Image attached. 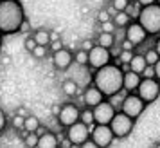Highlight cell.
I'll return each mask as SVG.
<instances>
[{
	"label": "cell",
	"mask_w": 160,
	"mask_h": 148,
	"mask_svg": "<svg viewBox=\"0 0 160 148\" xmlns=\"http://www.w3.org/2000/svg\"><path fill=\"white\" fill-rule=\"evenodd\" d=\"M122 80H124V69L117 61H110L108 65L94 71L92 82L104 92L106 98H112L113 94L122 90Z\"/></svg>",
	"instance_id": "1"
},
{
	"label": "cell",
	"mask_w": 160,
	"mask_h": 148,
	"mask_svg": "<svg viewBox=\"0 0 160 148\" xmlns=\"http://www.w3.org/2000/svg\"><path fill=\"white\" fill-rule=\"evenodd\" d=\"M25 20L23 6L20 0H2L0 2V33L4 36L20 33Z\"/></svg>",
	"instance_id": "2"
},
{
	"label": "cell",
	"mask_w": 160,
	"mask_h": 148,
	"mask_svg": "<svg viewBox=\"0 0 160 148\" xmlns=\"http://www.w3.org/2000/svg\"><path fill=\"white\" fill-rule=\"evenodd\" d=\"M138 22L144 25V29L149 33V36L160 34V2L144 6L138 16Z\"/></svg>",
	"instance_id": "3"
},
{
	"label": "cell",
	"mask_w": 160,
	"mask_h": 148,
	"mask_svg": "<svg viewBox=\"0 0 160 148\" xmlns=\"http://www.w3.org/2000/svg\"><path fill=\"white\" fill-rule=\"evenodd\" d=\"M135 121H137V119H133L131 116L124 114L122 110H117V114L113 116V119L110 121V126H112V130H113L115 139H126V137L133 132Z\"/></svg>",
	"instance_id": "4"
},
{
	"label": "cell",
	"mask_w": 160,
	"mask_h": 148,
	"mask_svg": "<svg viewBox=\"0 0 160 148\" xmlns=\"http://www.w3.org/2000/svg\"><path fill=\"white\" fill-rule=\"evenodd\" d=\"M146 107H148V103H146L144 99L138 96L137 92H126L119 110H122L124 114L131 116L133 119H138L142 114H144Z\"/></svg>",
	"instance_id": "5"
},
{
	"label": "cell",
	"mask_w": 160,
	"mask_h": 148,
	"mask_svg": "<svg viewBox=\"0 0 160 148\" xmlns=\"http://www.w3.org/2000/svg\"><path fill=\"white\" fill-rule=\"evenodd\" d=\"M110 61H113V54L108 47L95 44L90 51H88V69L90 71H97L101 67L108 65Z\"/></svg>",
	"instance_id": "6"
},
{
	"label": "cell",
	"mask_w": 160,
	"mask_h": 148,
	"mask_svg": "<svg viewBox=\"0 0 160 148\" xmlns=\"http://www.w3.org/2000/svg\"><path fill=\"white\" fill-rule=\"evenodd\" d=\"M90 137L94 141L97 148H106L112 146L113 141H115V135H113V130L110 125H99L95 123L94 126H90Z\"/></svg>",
	"instance_id": "7"
},
{
	"label": "cell",
	"mask_w": 160,
	"mask_h": 148,
	"mask_svg": "<svg viewBox=\"0 0 160 148\" xmlns=\"http://www.w3.org/2000/svg\"><path fill=\"white\" fill-rule=\"evenodd\" d=\"M137 94L146 103H155L160 96V82L157 78H142V82L138 85L137 89Z\"/></svg>",
	"instance_id": "8"
},
{
	"label": "cell",
	"mask_w": 160,
	"mask_h": 148,
	"mask_svg": "<svg viewBox=\"0 0 160 148\" xmlns=\"http://www.w3.org/2000/svg\"><path fill=\"white\" fill-rule=\"evenodd\" d=\"M79 116H81V108L76 103L68 101V103H63L59 107V114L56 116V119H58L59 126L65 130L70 125H74L76 121H79Z\"/></svg>",
	"instance_id": "9"
},
{
	"label": "cell",
	"mask_w": 160,
	"mask_h": 148,
	"mask_svg": "<svg viewBox=\"0 0 160 148\" xmlns=\"http://www.w3.org/2000/svg\"><path fill=\"white\" fill-rule=\"evenodd\" d=\"M67 137L72 141L74 146H83V143L87 139H90V126L83 121H76L74 125H70L68 128H65Z\"/></svg>",
	"instance_id": "10"
},
{
	"label": "cell",
	"mask_w": 160,
	"mask_h": 148,
	"mask_svg": "<svg viewBox=\"0 0 160 148\" xmlns=\"http://www.w3.org/2000/svg\"><path fill=\"white\" fill-rule=\"evenodd\" d=\"M115 114H117V107L112 103L110 98L102 99L99 105L94 107V118H95V123H99V125H110V121L113 119Z\"/></svg>",
	"instance_id": "11"
},
{
	"label": "cell",
	"mask_w": 160,
	"mask_h": 148,
	"mask_svg": "<svg viewBox=\"0 0 160 148\" xmlns=\"http://www.w3.org/2000/svg\"><path fill=\"white\" fill-rule=\"evenodd\" d=\"M124 38H128L130 42L135 44V47H138V45H142L149 38V33L144 29V25L138 20H131L128 24V27H124Z\"/></svg>",
	"instance_id": "12"
},
{
	"label": "cell",
	"mask_w": 160,
	"mask_h": 148,
	"mask_svg": "<svg viewBox=\"0 0 160 148\" xmlns=\"http://www.w3.org/2000/svg\"><path fill=\"white\" fill-rule=\"evenodd\" d=\"M74 63V52L67 47H61L59 51H54L52 52V65L56 71H68L70 65Z\"/></svg>",
	"instance_id": "13"
},
{
	"label": "cell",
	"mask_w": 160,
	"mask_h": 148,
	"mask_svg": "<svg viewBox=\"0 0 160 148\" xmlns=\"http://www.w3.org/2000/svg\"><path fill=\"white\" fill-rule=\"evenodd\" d=\"M81 98H83V105H85V107H92V108H94L95 105L101 103L102 99H106L104 92H102L94 82L90 83L88 87H85V90L81 92Z\"/></svg>",
	"instance_id": "14"
},
{
	"label": "cell",
	"mask_w": 160,
	"mask_h": 148,
	"mask_svg": "<svg viewBox=\"0 0 160 148\" xmlns=\"http://www.w3.org/2000/svg\"><path fill=\"white\" fill-rule=\"evenodd\" d=\"M142 82V76L131 69L124 71V80H122V90L124 92H137L138 85Z\"/></svg>",
	"instance_id": "15"
},
{
	"label": "cell",
	"mask_w": 160,
	"mask_h": 148,
	"mask_svg": "<svg viewBox=\"0 0 160 148\" xmlns=\"http://www.w3.org/2000/svg\"><path fill=\"white\" fill-rule=\"evenodd\" d=\"M36 148H59L58 134L51 132V130H45V132L38 137Z\"/></svg>",
	"instance_id": "16"
},
{
	"label": "cell",
	"mask_w": 160,
	"mask_h": 148,
	"mask_svg": "<svg viewBox=\"0 0 160 148\" xmlns=\"http://www.w3.org/2000/svg\"><path fill=\"white\" fill-rule=\"evenodd\" d=\"M146 65H148L146 56L140 54V52H135L133 58H131V61L128 63V69H131V71H135V72H138V74H142V71L146 69Z\"/></svg>",
	"instance_id": "17"
},
{
	"label": "cell",
	"mask_w": 160,
	"mask_h": 148,
	"mask_svg": "<svg viewBox=\"0 0 160 148\" xmlns=\"http://www.w3.org/2000/svg\"><path fill=\"white\" fill-rule=\"evenodd\" d=\"M95 44L112 49V47L115 45V33H104V31H99V34H97V38H95Z\"/></svg>",
	"instance_id": "18"
},
{
	"label": "cell",
	"mask_w": 160,
	"mask_h": 148,
	"mask_svg": "<svg viewBox=\"0 0 160 148\" xmlns=\"http://www.w3.org/2000/svg\"><path fill=\"white\" fill-rule=\"evenodd\" d=\"M61 90H63V94L68 98H76L79 94V85L74 82V80H65V82L61 83Z\"/></svg>",
	"instance_id": "19"
},
{
	"label": "cell",
	"mask_w": 160,
	"mask_h": 148,
	"mask_svg": "<svg viewBox=\"0 0 160 148\" xmlns=\"http://www.w3.org/2000/svg\"><path fill=\"white\" fill-rule=\"evenodd\" d=\"M112 20L115 22L117 29H124V27H128V24L131 22V16L126 13V11H115V15L112 16Z\"/></svg>",
	"instance_id": "20"
},
{
	"label": "cell",
	"mask_w": 160,
	"mask_h": 148,
	"mask_svg": "<svg viewBox=\"0 0 160 148\" xmlns=\"http://www.w3.org/2000/svg\"><path fill=\"white\" fill-rule=\"evenodd\" d=\"M31 34L34 36V40H36L38 45H47V47H49V44H51V31L36 29V31H32Z\"/></svg>",
	"instance_id": "21"
},
{
	"label": "cell",
	"mask_w": 160,
	"mask_h": 148,
	"mask_svg": "<svg viewBox=\"0 0 160 148\" xmlns=\"http://www.w3.org/2000/svg\"><path fill=\"white\" fill-rule=\"evenodd\" d=\"M133 54H135V51L121 49V52L117 54V63H121V65H122V69L126 71V69H128V63H130V61H131V58H133Z\"/></svg>",
	"instance_id": "22"
},
{
	"label": "cell",
	"mask_w": 160,
	"mask_h": 148,
	"mask_svg": "<svg viewBox=\"0 0 160 148\" xmlns=\"http://www.w3.org/2000/svg\"><path fill=\"white\" fill-rule=\"evenodd\" d=\"M79 121L87 123L88 126H94L95 125V118H94V108L92 107H85L81 108V116H79Z\"/></svg>",
	"instance_id": "23"
},
{
	"label": "cell",
	"mask_w": 160,
	"mask_h": 148,
	"mask_svg": "<svg viewBox=\"0 0 160 148\" xmlns=\"http://www.w3.org/2000/svg\"><path fill=\"white\" fill-rule=\"evenodd\" d=\"M128 15L131 16V20H138V16H140V11H142V6L138 4L137 0H130V4H128V8L124 9Z\"/></svg>",
	"instance_id": "24"
},
{
	"label": "cell",
	"mask_w": 160,
	"mask_h": 148,
	"mask_svg": "<svg viewBox=\"0 0 160 148\" xmlns=\"http://www.w3.org/2000/svg\"><path fill=\"white\" fill-rule=\"evenodd\" d=\"M23 128L27 132H36L40 128V119L36 116H25V123H23Z\"/></svg>",
	"instance_id": "25"
},
{
	"label": "cell",
	"mask_w": 160,
	"mask_h": 148,
	"mask_svg": "<svg viewBox=\"0 0 160 148\" xmlns=\"http://www.w3.org/2000/svg\"><path fill=\"white\" fill-rule=\"evenodd\" d=\"M23 123H25V116H23V114H18V112H16L15 116L9 119V125H11V128H15V130H18V132L23 128Z\"/></svg>",
	"instance_id": "26"
},
{
	"label": "cell",
	"mask_w": 160,
	"mask_h": 148,
	"mask_svg": "<svg viewBox=\"0 0 160 148\" xmlns=\"http://www.w3.org/2000/svg\"><path fill=\"white\" fill-rule=\"evenodd\" d=\"M74 63L83 65V67H88V51L79 49L78 52H74Z\"/></svg>",
	"instance_id": "27"
},
{
	"label": "cell",
	"mask_w": 160,
	"mask_h": 148,
	"mask_svg": "<svg viewBox=\"0 0 160 148\" xmlns=\"http://www.w3.org/2000/svg\"><path fill=\"white\" fill-rule=\"evenodd\" d=\"M144 56H146V61H148L149 65H155V63H157V61L160 60V54H158V51H157L155 47L148 49V51L144 52Z\"/></svg>",
	"instance_id": "28"
},
{
	"label": "cell",
	"mask_w": 160,
	"mask_h": 148,
	"mask_svg": "<svg viewBox=\"0 0 160 148\" xmlns=\"http://www.w3.org/2000/svg\"><path fill=\"white\" fill-rule=\"evenodd\" d=\"M47 49H49L47 45H38V44H36V47L31 51V54H32V56H34L36 60H43L45 56L49 54V51H47Z\"/></svg>",
	"instance_id": "29"
},
{
	"label": "cell",
	"mask_w": 160,
	"mask_h": 148,
	"mask_svg": "<svg viewBox=\"0 0 160 148\" xmlns=\"http://www.w3.org/2000/svg\"><path fill=\"white\" fill-rule=\"evenodd\" d=\"M38 137H40L38 132H29L25 137H23V145H25L27 148H34L36 146V143H38Z\"/></svg>",
	"instance_id": "30"
},
{
	"label": "cell",
	"mask_w": 160,
	"mask_h": 148,
	"mask_svg": "<svg viewBox=\"0 0 160 148\" xmlns=\"http://www.w3.org/2000/svg\"><path fill=\"white\" fill-rule=\"evenodd\" d=\"M99 31H104V33H115L117 25L113 20H106V22H99Z\"/></svg>",
	"instance_id": "31"
},
{
	"label": "cell",
	"mask_w": 160,
	"mask_h": 148,
	"mask_svg": "<svg viewBox=\"0 0 160 148\" xmlns=\"http://www.w3.org/2000/svg\"><path fill=\"white\" fill-rule=\"evenodd\" d=\"M128 4H130V0H110V6L115 11H124L128 8Z\"/></svg>",
	"instance_id": "32"
},
{
	"label": "cell",
	"mask_w": 160,
	"mask_h": 148,
	"mask_svg": "<svg viewBox=\"0 0 160 148\" xmlns=\"http://www.w3.org/2000/svg\"><path fill=\"white\" fill-rule=\"evenodd\" d=\"M8 126H9V118L6 116L4 108H0V134L4 132V130H6Z\"/></svg>",
	"instance_id": "33"
},
{
	"label": "cell",
	"mask_w": 160,
	"mask_h": 148,
	"mask_svg": "<svg viewBox=\"0 0 160 148\" xmlns=\"http://www.w3.org/2000/svg\"><path fill=\"white\" fill-rule=\"evenodd\" d=\"M23 45H25V51L31 52L34 47H36V40H34V36H32V34H29V36L23 40Z\"/></svg>",
	"instance_id": "34"
},
{
	"label": "cell",
	"mask_w": 160,
	"mask_h": 148,
	"mask_svg": "<svg viewBox=\"0 0 160 148\" xmlns=\"http://www.w3.org/2000/svg\"><path fill=\"white\" fill-rule=\"evenodd\" d=\"M97 20H99V22H106V20H112V13H110L106 8L101 9V11L97 13Z\"/></svg>",
	"instance_id": "35"
},
{
	"label": "cell",
	"mask_w": 160,
	"mask_h": 148,
	"mask_svg": "<svg viewBox=\"0 0 160 148\" xmlns=\"http://www.w3.org/2000/svg\"><path fill=\"white\" fill-rule=\"evenodd\" d=\"M140 76H142V78H157V76H155V65H149V63H148Z\"/></svg>",
	"instance_id": "36"
},
{
	"label": "cell",
	"mask_w": 160,
	"mask_h": 148,
	"mask_svg": "<svg viewBox=\"0 0 160 148\" xmlns=\"http://www.w3.org/2000/svg\"><path fill=\"white\" fill-rule=\"evenodd\" d=\"M61 47H63V42H61V38H59V40H52L51 44H49V52L59 51Z\"/></svg>",
	"instance_id": "37"
},
{
	"label": "cell",
	"mask_w": 160,
	"mask_h": 148,
	"mask_svg": "<svg viewBox=\"0 0 160 148\" xmlns=\"http://www.w3.org/2000/svg\"><path fill=\"white\" fill-rule=\"evenodd\" d=\"M94 45H95V40H92V38H85V40L81 42V49H85V51H90Z\"/></svg>",
	"instance_id": "38"
},
{
	"label": "cell",
	"mask_w": 160,
	"mask_h": 148,
	"mask_svg": "<svg viewBox=\"0 0 160 148\" xmlns=\"http://www.w3.org/2000/svg\"><path fill=\"white\" fill-rule=\"evenodd\" d=\"M29 29H31V25H29V22H27V18L23 20V24H22V29H20V33H29Z\"/></svg>",
	"instance_id": "39"
},
{
	"label": "cell",
	"mask_w": 160,
	"mask_h": 148,
	"mask_svg": "<svg viewBox=\"0 0 160 148\" xmlns=\"http://www.w3.org/2000/svg\"><path fill=\"white\" fill-rule=\"evenodd\" d=\"M155 76H157V80L160 82V60L155 63Z\"/></svg>",
	"instance_id": "40"
},
{
	"label": "cell",
	"mask_w": 160,
	"mask_h": 148,
	"mask_svg": "<svg viewBox=\"0 0 160 148\" xmlns=\"http://www.w3.org/2000/svg\"><path fill=\"white\" fill-rule=\"evenodd\" d=\"M138 4L144 8V6H149V4H155V2H158V0H137Z\"/></svg>",
	"instance_id": "41"
},
{
	"label": "cell",
	"mask_w": 160,
	"mask_h": 148,
	"mask_svg": "<svg viewBox=\"0 0 160 148\" xmlns=\"http://www.w3.org/2000/svg\"><path fill=\"white\" fill-rule=\"evenodd\" d=\"M52 40H59V33L58 31H51V42Z\"/></svg>",
	"instance_id": "42"
},
{
	"label": "cell",
	"mask_w": 160,
	"mask_h": 148,
	"mask_svg": "<svg viewBox=\"0 0 160 148\" xmlns=\"http://www.w3.org/2000/svg\"><path fill=\"white\" fill-rule=\"evenodd\" d=\"M153 47H155V49L158 51V54H160V34L157 36V40H155V45H153Z\"/></svg>",
	"instance_id": "43"
},
{
	"label": "cell",
	"mask_w": 160,
	"mask_h": 148,
	"mask_svg": "<svg viewBox=\"0 0 160 148\" xmlns=\"http://www.w3.org/2000/svg\"><path fill=\"white\" fill-rule=\"evenodd\" d=\"M59 107H61V105H54V107H52V114H54V116L59 114Z\"/></svg>",
	"instance_id": "44"
},
{
	"label": "cell",
	"mask_w": 160,
	"mask_h": 148,
	"mask_svg": "<svg viewBox=\"0 0 160 148\" xmlns=\"http://www.w3.org/2000/svg\"><path fill=\"white\" fill-rule=\"evenodd\" d=\"M2 47H4V34L0 33V52H2Z\"/></svg>",
	"instance_id": "45"
},
{
	"label": "cell",
	"mask_w": 160,
	"mask_h": 148,
	"mask_svg": "<svg viewBox=\"0 0 160 148\" xmlns=\"http://www.w3.org/2000/svg\"><path fill=\"white\" fill-rule=\"evenodd\" d=\"M0 2H2V0H0Z\"/></svg>",
	"instance_id": "46"
}]
</instances>
